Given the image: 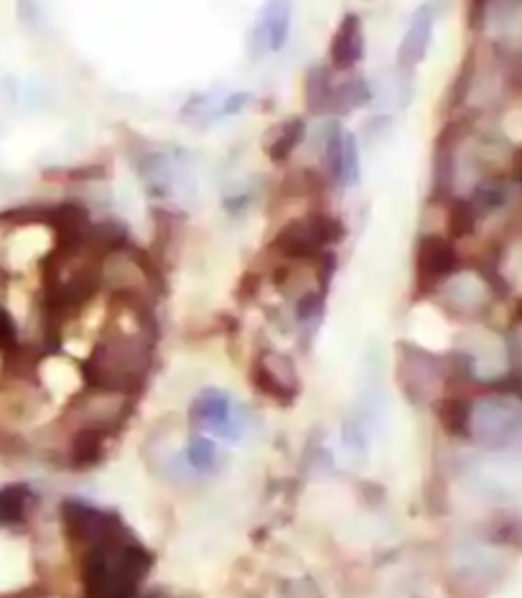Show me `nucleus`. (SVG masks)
Masks as SVG:
<instances>
[{"mask_svg":"<svg viewBox=\"0 0 522 598\" xmlns=\"http://www.w3.org/2000/svg\"><path fill=\"white\" fill-rule=\"evenodd\" d=\"M151 372V347L138 336L115 334L92 354L85 375L92 390L130 395L141 390Z\"/></svg>","mask_w":522,"mask_h":598,"instance_id":"obj_1","label":"nucleus"},{"mask_svg":"<svg viewBox=\"0 0 522 598\" xmlns=\"http://www.w3.org/2000/svg\"><path fill=\"white\" fill-rule=\"evenodd\" d=\"M344 235H347V227L342 219L314 209V212H306L281 224L270 240V252H276L278 260L311 265L326 250L339 245Z\"/></svg>","mask_w":522,"mask_h":598,"instance_id":"obj_2","label":"nucleus"},{"mask_svg":"<svg viewBox=\"0 0 522 598\" xmlns=\"http://www.w3.org/2000/svg\"><path fill=\"white\" fill-rule=\"evenodd\" d=\"M461 270L459 250L454 240L444 235H423L416 245V286L418 293H428L444 286L451 275Z\"/></svg>","mask_w":522,"mask_h":598,"instance_id":"obj_3","label":"nucleus"},{"mask_svg":"<svg viewBox=\"0 0 522 598\" xmlns=\"http://www.w3.org/2000/svg\"><path fill=\"white\" fill-rule=\"evenodd\" d=\"M324 168L334 186H354L360 181V143L352 130L329 118L324 130Z\"/></svg>","mask_w":522,"mask_h":598,"instance_id":"obj_4","label":"nucleus"},{"mask_svg":"<svg viewBox=\"0 0 522 598\" xmlns=\"http://www.w3.org/2000/svg\"><path fill=\"white\" fill-rule=\"evenodd\" d=\"M293 28V0H265L250 31V54L260 59L286 49Z\"/></svg>","mask_w":522,"mask_h":598,"instance_id":"obj_5","label":"nucleus"},{"mask_svg":"<svg viewBox=\"0 0 522 598\" xmlns=\"http://www.w3.org/2000/svg\"><path fill=\"white\" fill-rule=\"evenodd\" d=\"M250 380H253L255 390L263 392L278 405H291L298 395L296 369L286 354L270 352V349L260 354L250 369Z\"/></svg>","mask_w":522,"mask_h":598,"instance_id":"obj_6","label":"nucleus"},{"mask_svg":"<svg viewBox=\"0 0 522 598\" xmlns=\"http://www.w3.org/2000/svg\"><path fill=\"white\" fill-rule=\"evenodd\" d=\"M367 54V34L365 21L360 13H344L339 18L337 28H334L332 39H329V54H326V64L337 74H349L360 67L362 59Z\"/></svg>","mask_w":522,"mask_h":598,"instance_id":"obj_7","label":"nucleus"},{"mask_svg":"<svg viewBox=\"0 0 522 598\" xmlns=\"http://www.w3.org/2000/svg\"><path fill=\"white\" fill-rule=\"evenodd\" d=\"M191 423H199L202 428L227 438V441H235V438L242 436L240 410L232 405V397L227 395V392L204 390L202 395L194 400Z\"/></svg>","mask_w":522,"mask_h":598,"instance_id":"obj_8","label":"nucleus"},{"mask_svg":"<svg viewBox=\"0 0 522 598\" xmlns=\"http://www.w3.org/2000/svg\"><path fill=\"white\" fill-rule=\"evenodd\" d=\"M433 31H436V11L428 3L418 6L410 16L405 34L400 36V44L395 49V64L403 72H413L421 62H426L428 51L433 44Z\"/></svg>","mask_w":522,"mask_h":598,"instance_id":"obj_9","label":"nucleus"},{"mask_svg":"<svg viewBox=\"0 0 522 598\" xmlns=\"http://www.w3.org/2000/svg\"><path fill=\"white\" fill-rule=\"evenodd\" d=\"M306 133H309V123L301 115H288L286 120H281L278 125L268 130L263 143V151L268 156L270 163L276 166H283L293 158V153L301 148V143L306 140Z\"/></svg>","mask_w":522,"mask_h":598,"instance_id":"obj_10","label":"nucleus"},{"mask_svg":"<svg viewBox=\"0 0 522 598\" xmlns=\"http://www.w3.org/2000/svg\"><path fill=\"white\" fill-rule=\"evenodd\" d=\"M337 72L329 64L316 62L304 74V107L311 118H329Z\"/></svg>","mask_w":522,"mask_h":598,"instance_id":"obj_11","label":"nucleus"},{"mask_svg":"<svg viewBox=\"0 0 522 598\" xmlns=\"http://www.w3.org/2000/svg\"><path fill=\"white\" fill-rule=\"evenodd\" d=\"M375 100V90H372V84L367 82L365 77L360 74L349 72L347 79H342L334 84V97H332V110H329V118H347L352 115L354 110H360V107H367L370 102Z\"/></svg>","mask_w":522,"mask_h":598,"instance_id":"obj_12","label":"nucleus"},{"mask_svg":"<svg viewBox=\"0 0 522 598\" xmlns=\"http://www.w3.org/2000/svg\"><path fill=\"white\" fill-rule=\"evenodd\" d=\"M105 456V431L82 425L69 443V464L74 471H90Z\"/></svg>","mask_w":522,"mask_h":598,"instance_id":"obj_13","label":"nucleus"},{"mask_svg":"<svg viewBox=\"0 0 522 598\" xmlns=\"http://www.w3.org/2000/svg\"><path fill=\"white\" fill-rule=\"evenodd\" d=\"M438 423L444 425V431L449 436L466 438L469 428H472V403L464 397H446L436 408Z\"/></svg>","mask_w":522,"mask_h":598,"instance_id":"obj_14","label":"nucleus"},{"mask_svg":"<svg viewBox=\"0 0 522 598\" xmlns=\"http://www.w3.org/2000/svg\"><path fill=\"white\" fill-rule=\"evenodd\" d=\"M477 222L479 217L469 199L454 196V199L446 202V232H449L446 237H451V240H464V237L474 235Z\"/></svg>","mask_w":522,"mask_h":598,"instance_id":"obj_15","label":"nucleus"},{"mask_svg":"<svg viewBox=\"0 0 522 598\" xmlns=\"http://www.w3.org/2000/svg\"><path fill=\"white\" fill-rule=\"evenodd\" d=\"M477 217H489V214L500 212L507 202V186L502 181H482L469 196Z\"/></svg>","mask_w":522,"mask_h":598,"instance_id":"obj_16","label":"nucleus"},{"mask_svg":"<svg viewBox=\"0 0 522 598\" xmlns=\"http://www.w3.org/2000/svg\"><path fill=\"white\" fill-rule=\"evenodd\" d=\"M217 456V446L204 436H194L186 446V461L197 471H212L217 466Z\"/></svg>","mask_w":522,"mask_h":598,"instance_id":"obj_17","label":"nucleus"},{"mask_svg":"<svg viewBox=\"0 0 522 598\" xmlns=\"http://www.w3.org/2000/svg\"><path fill=\"white\" fill-rule=\"evenodd\" d=\"M492 6L494 0H466V28H469L472 34H479V31L487 28Z\"/></svg>","mask_w":522,"mask_h":598,"instance_id":"obj_18","label":"nucleus"},{"mask_svg":"<svg viewBox=\"0 0 522 598\" xmlns=\"http://www.w3.org/2000/svg\"><path fill=\"white\" fill-rule=\"evenodd\" d=\"M250 100H253L250 92H235V95L225 97V102L217 107V115H237L240 110H245Z\"/></svg>","mask_w":522,"mask_h":598,"instance_id":"obj_19","label":"nucleus"},{"mask_svg":"<svg viewBox=\"0 0 522 598\" xmlns=\"http://www.w3.org/2000/svg\"><path fill=\"white\" fill-rule=\"evenodd\" d=\"M520 319H522V306H520Z\"/></svg>","mask_w":522,"mask_h":598,"instance_id":"obj_20","label":"nucleus"}]
</instances>
